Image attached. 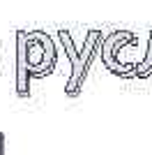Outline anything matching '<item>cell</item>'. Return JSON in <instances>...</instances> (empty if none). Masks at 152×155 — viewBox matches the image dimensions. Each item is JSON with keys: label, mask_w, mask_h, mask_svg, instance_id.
I'll return each mask as SVG.
<instances>
[{"label": "cell", "mask_w": 152, "mask_h": 155, "mask_svg": "<svg viewBox=\"0 0 152 155\" xmlns=\"http://www.w3.org/2000/svg\"><path fill=\"white\" fill-rule=\"evenodd\" d=\"M58 39L62 42L67 56L71 58V65H74V74H71L69 84H67V95H78V88H81L83 79H85V72L90 67V60L95 58V51L101 44V32L99 30H90L85 42H83V51H76L74 42H71V35L67 30L58 32Z\"/></svg>", "instance_id": "6da1fadb"}, {"label": "cell", "mask_w": 152, "mask_h": 155, "mask_svg": "<svg viewBox=\"0 0 152 155\" xmlns=\"http://www.w3.org/2000/svg\"><path fill=\"white\" fill-rule=\"evenodd\" d=\"M2 141H5V139H2V134H0V155H2Z\"/></svg>", "instance_id": "277c9868"}, {"label": "cell", "mask_w": 152, "mask_h": 155, "mask_svg": "<svg viewBox=\"0 0 152 155\" xmlns=\"http://www.w3.org/2000/svg\"><path fill=\"white\" fill-rule=\"evenodd\" d=\"M25 30H16V93L28 97L30 93V65H28V51H25Z\"/></svg>", "instance_id": "3957f363"}, {"label": "cell", "mask_w": 152, "mask_h": 155, "mask_svg": "<svg viewBox=\"0 0 152 155\" xmlns=\"http://www.w3.org/2000/svg\"><path fill=\"white\" fill-rule=\"evenodd\" d=\"M25 51H28L30 74H35V77H46L55 67V44H53L51 35H46V32L42 30L28 32Z\"/></svg>", "instance_id": "7a4b0ae2"}]
</instances>
